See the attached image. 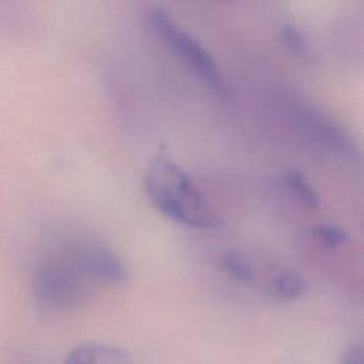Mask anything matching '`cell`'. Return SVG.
<instances>
[{"instance_id":"6da1fadb","label":"cell","mask_w":364,"mask_h":364,"mask_svg":"<svg viewBox=\"0 0 364 364\" xmlns=\"http://www.w3.org/2000/svg\"><path fill=\"white\" fill-rule=\"evenodd\" d=\"M144 189L154 208L179 225L218 229L222 223L189 175L164 152L156 154L148 162Z\"/></svg>"},{"instance_id":"7a4b0ae2","label":"cell","mask_w":364,"mask_h":364,"mask_svg":"<svg viewBox=\"0 0 364 364\" xmlns=\"http://www.w3.org/2000/svg\"><path fill=\"white\" fill-rule=\"evenodd\" d=\"M149 24L169 50L218 95L226 94L222 71L212 54L161 6H149L146 10Z\"/></svg>"},{"instance_id":"3957f363","label":"cell","mask_w":364,"mask_h":364,"mask_svg":"<svg viewBox=\"0 0 364 364\" xmlns=\"http://www.w3.org/2000/svg\"><path fill=\"white\" fill-rule=\"evenodd\" d=\"M34 297L40 307L61 311L82 304L90 294L88 279L70 260L43 262L34 273Z\"/></svg>"},{"instance_id":"277c9868","label":"cell","mask_w":364,"mask_h":364,"mask_svg":"<svg viewBox=\"0 0 364 364\" xmlns=\"http://www.w3.org/2000/svg\"><path fill=\"white\" fill-rule=\"evenodd\" d=\"M68 260L88 280L118 284L129 277V270L124 260L111 249L101 243L85 242L74 246L70 250Z\"/></svg>"},{"instance_id":"5b68a950","label":"cell","mask_w":364,"mask_h":364,"mask_svg":"<svg viewBox=\"0 0 364 364\" xmlns=\"http://www.w3.org/2000/svg\"><path fill=\"white\" fill-rule=\"evenodd\" d=\"M63 364H131V355L121 346L90 340L73 347Z\"/></svg>"},{"instance_id":"8992f818","label":"cell","mask_w":364,"mask_h":364,"mask_svg":"<svg viewBox=\"0 0 364 364\" xmlns=\"http://www.w3.org/2000/svg\"><path fill=\"white\" fill-rule=\"evenodd\" d=\"M307 290V282L294 270H283L277 273L269 283L267 291L273 300L293 301L300 299Z\"/></svg>"},{"instance_id":"52a82bcc","label":"cell","mask_w":364,"mask_h":364,"mask_svg":"<svg viewBox=\"0 0 364 364\" xmlns=\"http://www.w3.org/2000/svg\"><path fill=\"white\" fill-rule=\"evenodd\" d=\"M220 267L237 283L252 284L255 282V269L252 263L240 253H236L233 250L223 252L220 256Z\"/></svg>"},{"instance_id":"ba28073f","label":"cell","mask_w":364,"mask_h":364,"mask_svg":"<svg viewBox=\"0 0 364 364\" xmlns=\"http://www.w3.org/2000/svg\"><path fill=\"white\" fill-rule=\"evenodd\" d=\"M286 185L289 191L297 196V199L304 203L309 208H318L320 198L316 189L311 186V183L307 181V178L299 171V169H290L284 175Z\"/></svg>"},{"instance_id":"9c48e42d","label":"cell","mask_w":364,"mask_h":364,"mask_svg":"<svg viewBox=\"0 0 364 364\" xmlns=\"http://www.w3.org/2000/svg\"><path fill=\"white\" fill-rule=\"evenodd\" d=\"M311 233L317 240H320L327 247L341 246L348 239V235L346 230H343L338 226L327 225V223H318V225L313 226Z\"/></svg>"},{"instance_id":"30bf717a","label":"cell","mask_w":364,"mask_h":364,"mask_svg":"<svg viewBox=\"0 0 364 364\" xmlns=\"http://www.w3.org/2000/svg\"><path fill=\"white\" fill-rule=\"evenodd\" d=\"M279 37L283 47L294 54H300L306 50V38L303 33L299 30V27H296L294 24L283 23L280 26Z\"/></svg>"},{"instance_id":"8fae6325","label":"cell","mask_w":364,"mask_h":364,"mask_svg":"<svg viewBox=\"0 0 364 364\" xmlns=\"http://www.w3.org/2000/svg\"><path fill=\"white\" fill-rule=\"evenodd\" d=\"M363 347L360 343L350 344L341 354L338 364H363Z\"/></svg>"}]
</instances>
